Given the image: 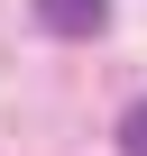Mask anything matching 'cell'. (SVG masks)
Wrapping results in <instances>:
<instances>
[{"instance_id": "6da1fadb", "label": "cell", "mask_w": 147, "mask_h": 156, "mask_svg": "<svg viewBox=\"0 0 147 156\" xmlns=\"http://www.w3.org/2000/svg\"><path fill=\"white\" fill-rule=\"evenodd\" d=\"M37 28H55V37H101L110 28V0H37Z\"/></svg>"}, {"instance_id": "7a4b0ae2", "label": "cell", "mask_w": 147, "mask_h": 156, "mask_svg": "<svg viewBox=\"0 0 147 156\" xmlns=\"http://www.w3.org/2000/svg\"><path fill=\"white\" fill-rule=\"evenodd\" d=\"M120 156H147V101L120 110Z\"/></svg>"}]
</instances>
